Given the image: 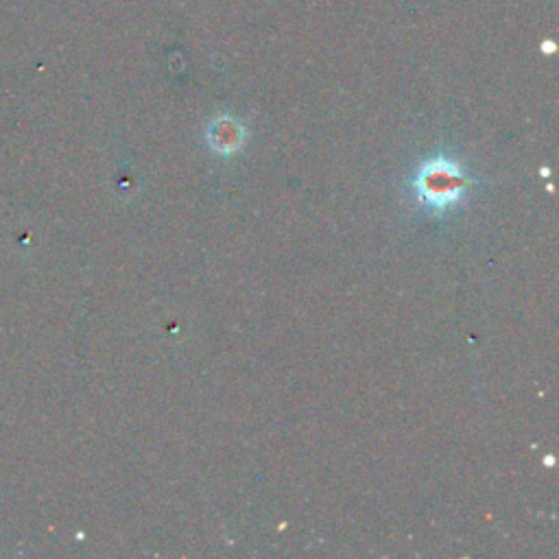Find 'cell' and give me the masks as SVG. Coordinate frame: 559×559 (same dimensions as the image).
Listing matches in <instances>:
<instances>
[{
  "instance_id": "1",
  "label": "cell",
  "mask_w": 559,
  "mask_h": 559,
  "mask_svg": "<svg viewBox=\"0 0 559 559\" xmlns=\"http://www.w3.org/2000/svg\"><path fill=\"white\" fill-rule=\"evenodd\" d=\"M420 195L435 208H446L461 195V175L455 164L446 160L428 162L418 180Z\"/></svg>"
},
{
  "instance_id": "2",
  "label": "cell",
  "mask_w": 559,
  "mask_h": 559,
  "mask_svg": "<svg viewBox=\"0 0 559 559\" xmlns=\"http://www.w3.org/2000/svg\"><path fill=\"white\" fill-rule=\"evenodd\" d=\"M212 145L221 151H232L241 145V127L232 121H221L214 125L212 132Z\"/></svg>"
}]
</instances>
